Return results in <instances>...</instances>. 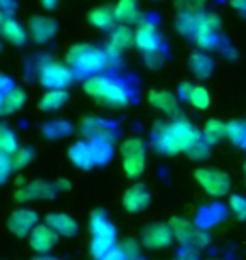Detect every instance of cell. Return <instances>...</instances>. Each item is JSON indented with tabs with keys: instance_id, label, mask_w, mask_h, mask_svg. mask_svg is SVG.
Masks as SVG:
<instances>
[{
	"instance_id": "cell-1",
	"label": "cell",
	"mask_w": 246,
	"mask_h": 260,
	"mask_svg": "<svg viewBox=\"0 0 246 260\" xmlns=\"http://www.w3.org/2000/svg\"><path fill=\"white\" fill-rule=\"evenodd\" d=\"M201 137L202 132H199L184 115L175 117L170 123H157L154 130L155 149L165 155L187 152Z\"/></svg>"
},
{
	"instance_id": "cell-2",
	"label": "cell",
	"mask_w": 246,
	"mask_h": 260,
	"mask_svg": "<svg viewBox=\"0 0 246 260\" xmlns=\"http://www.w3.org/2000/svg\"><path fill=\"white\" fill-rule=\"evenodd\" d=\"M66 64L71 68L75 75L95 76L98 71L107 68L108 56L103 49H96L90 44H76L67 51Z\"/></svg>"
},
{
	"instance_id": "cell-3",
	"label": "cell",
	"mask_w": 246,
	"mask_h": 260,
	"mask_svg": "<svg viewBox=\"0 0 246 260\" xmlns=\"http://www.w3.org/2000/svg\"><path fill=\"white\" fill-rule=\"evenodd\" d=\"M85 91L90 96L96 98L101 105L110 108L127 107L130 102L127 88L107 76H90L85 81Z\"/></svg>"
},
{
	"instance_id": "cell-4",
	"label": "cell",
	"mask_w": 246,
	"mask_h": 260,
	"mask_svg": "<svg viewBox=\"0 0 246 260\" xmlns=\"http://www.w3.org/2000/svg\"><path fill=\"white\" fill-rule=\"evenodd\" d=\"M90 233H91L90 253L95 260L104 257L117 245V228L110 221V218L103 210H96L91 213Z\"/></svg>"
},
{
	"instance_id": "cell-5",
	"label": "cell",
	"mask_w": 246,
	"mask_h": 260,
	"mask_svg": "<svg viewBox=\"0 0 246 260\" xmlns=\"http://www.w3.org/2000/svg\"><path fill=\"white\" fill-rule=\"evenodd\" d=\"M123 157V171L130 179H138L147 168V145L142 139L130 137L120 145Z\"/></svg>"
},
{
	"instance_id": "cell-6",
	"label": "cell",
	"mask_w": 246,
	"mask_h": 260,
	"mask_svg": "<svg viewBox=\"0 0 246 260\" xmlns=\"http://www.w3.org/2000/svg\"><path fill=\"white\" fill-rule=\"evenodd\" d=\"M169 225L174 233V238L179 243H182L186 248H194V250H201V248L209 245V235L202 228L196 226L186 218L175 216L170 218Z\"/></svg>"
},
{
	"instance_id": "cell-7",
	"label": "cell",
	"mask_w": 246,
	"mask_h": 260,
	"mask_svg": "<svg viewBox=\"0 0 246 260\" xmlns=\"http://www.w3.org/2000/svg\"><path fill=\"white\" fill-rule=\"evenodd\" d=\"M197 184L214 198H223L231 189V178L221 169L214 168H197L194 173Z\"/></svg>"
},
{
	"instance_id": "cell-8",
	"label": "cell",
	"mask_w": 246,
	"mask_h": 260,
	"mask_svg": "<svg viewBox=\"0 0 246 260\" xmlns=\"http://www.w3.org/2000/svg\"><path fill=\"white\" fill-rule=\"evenodd\" d=\"M75 73L59 61H48L39 68V83L48 90H64L71 85Z\"/></svg>"
},
{
	"instance_id": "cell-9",
	"label": "cell",
	"mask_w": 246,
	"mask_h": 260,
	"mask_svg": "<svg viewBox=\"0 0 246 260\" xmlns=\"http://www.w3.org/2000/svg\"><path fill=\"white\" fill-rule=\"evenodd\" d=\"M218 29L219 17L216 14H197V30L194 34L197 48L204 51L218 48Z\"/></svg>"
},
{
	"instance_id": "cell-10",
	"label": "cell",
	"mask_w": 246,
	"mask_h": 260,
	"mask_svg": "<svg viewBox=\"0 0 246 260\" xmlns=\"http://www.w3.org/2000/svg\"><path fill=\"white\" fill-rule=\"evenodd\" d=\"M140 242L149 250H162L172 245L174 233L169 223H152L147 228H144Z\"/></svg>"
},
{
	"instance_id": "cell-11",
	"label": "cell",
	"mask_w": 246,
	"mask_h": 260,
	"mask_svg": "<svg viewBox=\"0 0 246 260\" xmlns=\"http://www.w3.org/2000/svg\"><path fill=\"white\" fill-rule=\"evenodd\" d=\"M39 225V215L29 208H19L14 210L7 218V228L15 237L24 238L30 235V232Z\"/></svg>"
},
{
	"instance_id": "cell-12",
	"label": "cell",
	"mask_w": 246,
	"mask_h": 260,
	"mask_svg": "<svg viewBox=\"0 0 246 260\" xmlns=\"http://www.w3.org/2000/svg\"><path fill=\"white\" fill-rule=\"evenodd\" d=\"M80 130L88 139V142H91V140H104V142L113 144L117 140V128L96 117L83 118L80 123Z\"/></svg>"
},
{
	"instance_id": "cell-13",
	"label": "cell",
	"mask_w": 246,
	"mask_h": 260,
	"mask_svg": "<svg viewBox=\"0 0 246 260\" xmlns=\"http://www.w3.org/2000/svg\"><path fill=\"white\" fill-rule=\"evenodd\" d=\"M57 189L54 183H46V181H32V183H24L15 189L14 198L20 203L27 201H39V200H52L56 196Z\"/></svg>"
},
{
	"instance_id": "cell-14",
	"label": "cell",
	"mask_w": 246,
	"mask_h": 260,
	"mask_svg": "<svg viewBox=\"0 0 246 260\" xmlns=\"http://www.w3.org/2000/svg\"><path fill=\"white\" fill-rule=\"evenodd\" d=\"M135 46L145 54L159 53L162 48V38L157 32L155 24L149 20H140L138 29L135 32Z\"/></svg>"
},
{
	"instance_id": "cell-15",
	"label": "cell",
	"mask_w": 246,
	"mask_h": 260,
	"mask_svg": "<svg viewBox=\"0 0 246 260\" xmlns=\"http://www.w3.org/2000/svg\"><path fill=\"white\" fill-rule=\"evenodd\" d=\"M56 243H57V233L52 230L48 223L38 225L29 235V245L34 252H38L39 255L49 253L52 248L56 247Z\"/></svg>"
},
{
	"instance_id": "cell-16",
	"label": "cell",
	"mask_w": 246,
	"mask_h": 260,
	"mask_svg": "<svg viewBox=\"0 0 246 260\" xmlns=\"http://www.w3.org/2000/svg\"><path fill=\"white\" fill-rule=\"evenodd\" d=\"M150 205V191L144 183L133 184L132 188L125 191L122 198V206L128 213H140Z\"/></svg>"
},
{
	"instance_id": "cell-17",
	"label": "cell",
	"mask_w": 246,
	"mask_h": 260,
	"mask_svg": "<svg viewBox=\"0 0 246 260\" xmlns=\"http://www.w3.org/2000/svg\"><path fill=\"white\" fill-rule=\"evenodd\" d=\"M147 100L149 103L157 110L164 112L165 115L169 117H179L181 112H179V103H177V98L175 95H172L170 91L167 90H150L149 95H147Z\"/></svg>"
},
{
	"instance_id": "cell-18",
	"label": "cell",
	"mask_w": 246,
	"mask_h": 260,
	"mask_svg": "<svg viewBox=\"0 0 246 260\" xmlns=\"http://www.w3.org/2000/svg\"><path fill=\"white\" fill-rule=\"evenodd\" d=\"M46 223L54 230L57 235L64 237V238H73L78 235V223L75 218H71L66 213H51L46 216Z\"/></svg>"
},
{
	"instance_id": "cell-19",
	"label": "cell",
	"mask_w": 246,
	"mask_h": 260,
	"mask_svg": "<svg viewBox=\"0 0 246 260\" xmlns=\"http://www.w3.org/2000/svg\"><path fill=\"white\" fill-rule=\"evenodd\" d=\"M67 155H69L71 162L83 171H88V169H91L93 166H96L95 157H93L91 145L90 142H85V140H80V142L73 144L69 150H67Z\"/></svg>"
},
{
	"instance_id": "cell-20",
	"label": "cell",
	"mask_w": 246,
	"mask_h": 260,
	"mask_svg": "<svg viewBox=\"0 0 246 260\" xmlns=\"http://www.w3.org/2000/svg\"><path fill=\"white\" fill-rule=\"evenodd\" d=\"M29 30L30 36L34 38L36 43H48V41L56 34L57 25L52 19L48 17H41V15H36V17L30 19L29 22Z\"/></svg>"
},
{
	"instance_id": "cell-21",
	"label": "cell",
	"mask_w": 246,
	"mask_h": 260,
	"mask_svg": "<svg viewBox=\"0 0 246 260\" xmlns=\"http://www.w3.org/2000/svg\"><path fill=\"white\" fill-rule=\"evenodd\" d=\"M113 10L115 17L123 25H132L135 22H140L138 0H118Z\"/></svg>"
},
{
	"instance_id": "cell-22",
	"label": "cell",
	"mask_w": 246,
	"mask_h": 260,
	"mask_svg": "<svg viewBox=\"0 0 246 260\" xmlns=\"http://www.w3.org/2000/svg\"><path fill=\"white\" fill-rule=\"evenodd\" d=\"M25 100H27V95H25V91L22 88H12L10 91L4 93L2 96V105H0V113H2V117H7L10 113L20 110V108L24 107Z\"/></svg>"
},
{
	"instance_id": "cell-23",
	"label": "cell",
	"mask_w": 246,
	"mask_h": 260,
	"mask_svg": "<svg viewBox=\"0 0 246 260\" xmlns=\"http://www.w3.org/2000/svg\"><path fill=\"white\" fill-rule=\"evenodd\" d=\"M2 34L4 39L14 46H22L27 41V32L14 17H2Z\"/></svg>"
},
{
	"instance_id": "cell-24",
	"label": "cell",
	"mask_w": 246,
	"mask_h": 260,
	"mask_svg": "<svg viewBox=\"0 0 246 260\" xmlns=\"http://www.w3.org/2000/svg\"><path fill=\"white\" fill-rule=\"evenodd\" d=\"M69 100V93L66 90H48L39 100V108L44 112H54Z\"/></svg>"
},
{
	"instance_id": "cell-25",
	"label": "cell",
	"mask_w": 246,
	"mask_h": 260,
	"mask_svg": "<svg viewBox=\"0 0 246 260\" xmlns=\"http://www.w3.org/2000/svg\"><path fill=\"white\" fill-rule=\"evenodd\" d=\"M226 216V211H224L223 206L219 205H209L206 208H202L197 215V226L199 228H207L213 225H218L219 221L224 220Z\"/></svg>"
},
{
	"instance_id": "cell-26",
	"label": "cell",
	"mask_w": 246,
	"mask_h": 260,
	"mask_svg": "<svg viewBox=\"0 0 246 260\" xmlns=\"http://www.w3.org/2000/svg\"><path fill=\"white\" fill-rule=\"evenodd\" d=\"M88 19H90V24L95 25V27L101 29V30H108L112 29L115 22H117V17H115V10L108 9V7H96L93 9L90 15H88Z\"/></svg>"
},
{
	"instance_id": "cell-27",
	"label": "cell",
	"mask_w": 246,
	"mask_h": 260,
	"mask_svg": "<svg viewBox=\"0 0 246 260\" xmlns=\"http://www.w3.org/2000/svg\"><path fill=\"white\" fill-rule=\"evenodd\" d=\"M110 44L115 46L120 51H125L128 48H132L135 44V32L128 25H120L113 30L112 39H110Z\"/></svg>"
},
{
	"instance_id": "cell-28",
	"label": "cell",
	"mask_w": 246,
	"mask_h": 260,
	"mask_svg": "<svg viewBox=\"0 0 246 260\" xmlns=\"http://www.w3.org/2000/svg\"><path fill=\"white\" fill-rule=\"evenodd\" d=\"M189 66H191L192 73H194L197 78H209L213 75V71H214L213 59L207 58L206 54H201V53H196V54L191 56Z\"/></svg>"
},
{
	"instance_id": "cell-29",
	"label": "cell",
	"mask_w": 246,
	"mask_h": 260,
	"mask_svg": "<svg viewBox=\"0 0 246 260\" xmlns=\"http://www.w3.org/2000/svg\"><path fill=\"white\" fill-rule=\"evenodd\" d=\"M202 137L209 145H214L221 139L226 137V123H223L221 120H216V118L207 120L206 125L202 128Z\"/></svg>"
},
{
	"instance_id": "cell-30",
	"label": "cell",
	"mask_w": 246,
	"mask_h": 260,
	"mask_svg": "<svg viewBox=\"0 0 246 260\" xmlns=\"http://www.w3.org/2000/svg\"><path fill=\"white\" fill-rule=\"evenodd\" d=\"M91 150H93V157H95L96 164H107L113 155V144L104 142V140H91L90 142Z\"/></svg>"
},
{
	"instance_id": "cell-31",
	"label": "cell",
	"mask_w": 246,
	"mask_h": 260,
	"mask_svg": "<svg viewBox=\"0 0 246 260\" xmlns=\"http://www.w3.org/2000/svg\"><path fill=\"white\" fill-rule=\"evenodd\" d=\"M175 27L182 36H194L197 30V14H181Z\"/></svg>"
},
{
	"instance_id": "cell-32",
	"label": "cell",
	"mask_w": 246,
	"mask_h": 260,
	"mask_svg": "<svg viewBox=\"0 0 246 260\" xmlns=\"http://www.w3.org/2000/svg\"><path fill=\"white\" fill-rule=\"evenodd\" d=\"M0 149H2V154L12 155L15 150H19V142L15 134L10 130L9 127H2V132H0Z\"/></svg>"
},
{
	"instance_id": "cell-33",
	"label": "cell",
	"mask_w": 246,
	"mask_h": 260,
	"mask_svg": "<svg viewBox=\"0 0 246 260\" xmlns=\"http://www.w3.org/2000/svg\"><path fill=\"white\" fill-rule=\"evenodd\" d=\"M187 102L194 108L204 110V108H207L209 103H211V96H209V91L204 86H192V91L189 98H187Z\"/></svg>"
},
{
	"instance_id": "cell-34",
	"label": "cell",
	"mask_w": 246,
	"mask_h": 260,
	"mask_svg": "<svg viewBox=\"0 0 246 260\" xmlns=\"http://www.w3.org/2000/svg\"><path fill=\"white\" fill-rule=\"evenodd\" d=\"M226 137L231 140L234 145H243L246 139V123L233 120L226 123Z\"/></svg>"
},
{
	"instance_id": "cell-35",
	"label": "cell",
	"mask_w": 246,
	"mask_h": 260,
	"mask_svg": "<svg viewBox=\"0 0 246 260\" xmlns=\"http://www.w3.org/2000/svg\"><path fill=\"white\" fill-rule=\"evenodd\" d=\"M32 159H34V152H32V149H29V147H19V150H15V152L10 155L14 171L24 169L25 166H29L32 162Z\"/></svg>"
},
{
	"instance_id": "cell-36",
	"label": "cell",
	"mask_w": 246,
	"mask_h": 260,
	"mask_svg": "<svg viewBox=\"0 0 246 260\" xmlns=\"http://www.w3.org/2000/svg\"><path fill=\"white\" fill-rule=\"evenodd\" d=\"M43 130H44L46 137H49V139H59V137H64V135H69L71 134V125L67 122L54 120V122H49Z\"/></svg>"
},
{
	"instance_id": "cell-37",
	"label": "cell",
	"mask_w": 246,
	"mask_h": 260,
	"mask_svg": "<svg viewBox=\"0 0 246 260\" xmlns=\"http://www.w3.org/2000/svg\"><path fill=\"white\" fill-rule=\"evenodd\" d=\"M186 154L191 160H204L209 157V154H211V145L204 140V137H201Z\"/></svg>"
},
{
	"instance_id": "cell-38",
	"label": "cell",
	"mask_w": 246,
	"mask_h": 260,
	"mask_svg": "<svg viewBox=\"0 0 246 260\" xmlns=\"http://www.w3.org/2000/svg\"><path fill=\"white\" fill-rule=\"evenodd\" d=\"M229 210L239 221L246 220V196L243 194H231L229 196Z\"/></svg>"
},
{
	"instance_id": "cell-39",
	"label": "cell",
	"mask_w": 246,
	"mask_h": 260,
	"mask_svg": "<svg viewBox=\"0 0 246 260\" xmlns=\"http://www.w3.org/2000/svg\"><path fill=\"white\" fill-rule=\"evenodd\" d=\"M181 14H199L204 7V0H175Z\"/></svg>"
},
{
	"instance_id": "cell-40",
	"label": "cell",
	"mask_w": 246,
	"mask_h": 260,
	"mask_svg": "<svg viewBox=\"0 0 246 260\" xmlns=\"http://www.w3.org/2000/svg\"><path fill=\"white\" fill-rule=\"evenodd\" d=\"M120 247L123 248L125 255L128 260H138L140 257V245L135 238H125V240L120 243Z\"/></svg>"
},
{
	"instance_id": "cell-41",
	"label": "cell",
	"mask_w": 246,
	"mask_h": 260,
	"mask_svg": "<svg viewBox=\"0 0 246 260\" xmlns=\"http://www.w3.org/2000/svg\"><path fill=\"white\" fill-rule=\"evenodd\" d=\"M12 160H10V155L2 154L0 155V174H2V183H5L9 178V174L12 173Z\"/></svg>"
},
{
	"instance_id": "cell-42",
	"label": "cell",
	"mask_w": 246,
	"mask_h": 260,
	"mask_svg": "<svg viewBox=\"0 0 246 260\" xmlns=\"http://www.w3.org/2000/svg\"><path fill=\"white\" fill-rule=\"evenodd\" d=\"M145 61H147L149 68H152V70H155V68H160L162 64H164V56L159 53H150V54H145Z\"/></svg>"
},
{
	"instance_id": "cell-43",
	"label": "cell",
	"mask_w": 246,
	"mask_h": 260,
	"mask_svg": "<svg viewBox=\"0 0 246 260\" xmlns=\"http://www.w3.org/2000/svg\"><path fill=\"white\" fill-rule=\"evenodd\" d=\"M99 260H128L127 255H125V252H123V248L120 247V245H115L112 250H110L107 255L101 257Z\"/></svg>"
},
{
	"instance_id": "cell-44",
	"label": "cell",
	"mask_w": 246,
	"mask_h": 260,
	"mask_svg": "<svg viewBox=\"0 0 246 260\" xmlns=\"http://www.w3.org/2000/svg\"><path fill=\"white\" fill-rule=\"evenodd\" d=\"M0 5H2V17H12L15 12V7H17L14 0H2Z\"/></svg>"
},
{
	"instance_id": "cell-45",
	"label": "cell",
	"mask_w": 246,
	"mask_h": 260,
	"mask_svg": "<svg viewBox=\"0 0 246 260\" xmlns=\"http://www.w3.org/2000/svg\"><path fill=\"white\" fill-rule=\"evenodd\" d=\"M177 260H199V253H197V250H194V248L184 247V250L179 253Z\"/></svg>"
},
{
	"instance_id": "cell-46",
	"label": "cell",
	"mask_w": 246,
	"mask_h": 260,
	"mask_svg": "<svg viewBox=\"0 0 246 260\" xmlns=\"http://www.w3.org/2000/svg\"><path fill=\"white\" fill-rule=\"evenodd\" d=\"M191 91H192V85H189V83H182L177 93H179V96L182 98V100H187L191 95Z\"/></svg>"
},
{
	"instance_id": "cell-47",
	"label": "cell",
	"mask_w": 246,
	"mask_h": 260,
	"mask_svg": "<svg viewBox=\"0 0 246 260\" xmlns=\"http://www.w3.org/2000/svg\"><path fill=\"white\" fill-rule=\"evenodd\" d=\"M54 186H56L57 191H66V189H69V181H67V179H57L54 183Z\"/></svg>"
},
{
	"instance_id": "cell-48",
	"label": "cell",
	"mask_w": 246,
	"mask_h": 260,
	"mask_svg": "<svg viewBox=\"0 0 246 260\" xmlns=\"http://www.w3.org/2000/svg\"><path fill=\"white\" fill-rule=\"evenodd\" d=\"M12 88H15L14 83L10 81L7 76H2V93H7V91L12 90Z\"/></svg>"
},
{
	"instance_id": "cell-49",
	"label": "cell",
	"mask_w": 246,
	"mask_h": 260,
	"mask_svg": "<svg viewBox=\"0 0 246 260\" xmlns=\"http://www.w3.org/2000/svg\"><path fill=\"white\" fill-rule=\"evenodd\" d=\"M231 5L239 12H246V0H231Z\"/></svg>"
},
{
	"instance_id": "cell-50",
	"label": "cell",
	"mask_w": 246,
	"mask_h": 260,
	"mask_svg": "<svg viewBox=\"0 0 246 260\" xmlns=\"http://www.w3.org/2000/svg\"><path fill=\"white\" fill-rule=\"evenodd\" d=\"M41 4H43V7H44V9L52 10L57 4H59V0H41Z\"/></svg>"
},
{
	"instance_id": "cell-51",
	"label": "cell",
	"mask_w": 246,
	"mask_h": 260,
	"mask_svg": "<svg viewBox=\"0 0 246 260\" xmlns=\"http://www.w3.org/2000/svg\"><path fill=\"white\" fill-rule=\"evenodd\" d=\"M34 260H59V258L52 257V255H49V253H44V255H38Z\"/></svg>"
},
{
	"instance_id": "cell-52",
	"label": "cell",
	"mask_w": 246,
	"mask_h": 260,
	"mask_svg": "<svg viewBox=\"0 0 246 260\" xmlns=\"http://www.w3.org/2000/svg\"><path fill=\"white\" fill-rule=\"evenodd\" d=\"M243 176H244V183H246V162L243 164Z\"/></svg>"
}]
</instances>
